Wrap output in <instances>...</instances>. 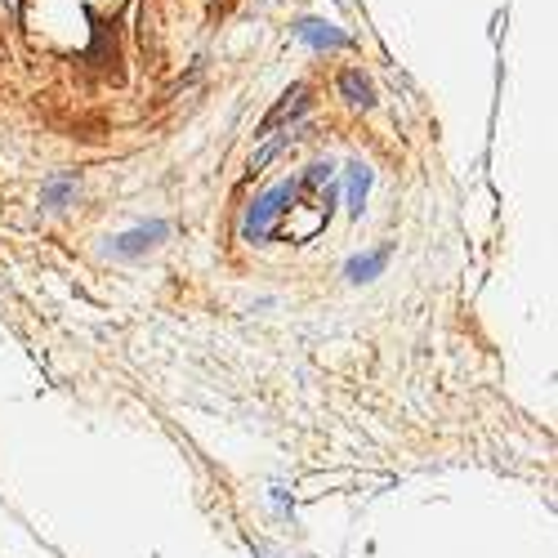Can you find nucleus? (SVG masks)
Here are the masks:
<instances>
[{"mask_svg":"<svg viewBox=\"0 0 558 558\" xmlns=\"http://www.w3.org/2000/svg\"><path fill=\"white\" fill-rule=\"evenodd\" d=\"M304 94H309V90H304V85H295V90H291V94H286V103H282V108H277V112H273V117H268V125H277V121H286V117H295V112H300V108H304V103H309V99H304Z\"/></svg>","mask_w":558,"mask_h":558,"instance_id":"obj_3","label":"nucleus"},{"mask_svg":"<svg viewBox=\"0 0 558 558\" xmlns=\"http://www.w3.org/2000/svg\"><path fill=\"white\" fill-rule=\"evenodd\" d=\"M295 36L309 41L313 50H340V45H349V36H344L340 27L322 23V18H300V23H295Z\"/></svg>","mask_w":558,"mask_h":558,"instance_id":"obj_1","label":"nucleus"},{"mask_svg":"<svg viewBox=\"0 0 558 558\" xmlns=\"http://www.w3.org/2000/svg\"><path fill=\"white\" fill-rule=\"evenodd\" d=\"M0 5H5V9H9V14H14V0H0Z\"/></svg>","mask_w":558,"mask_h":558,"instance_id":"obj_4","label":"nucleus"},{"mask_svg":"<svg viewBox=\"0 0 558 558\" xmlns=\"http://www.w3.org/2000/svg\"><path fill=\"white\" fill-rule=\"evenodd\" d=\"M340 90H344V99L358 103V108H371V103H375V99H371V81L358 72V67H349V72L340 76Z\"/></svg>","mask_w":558,"mask_h":558,"instance_id":"obj_2","label":"nucleus"}]
</instances>
